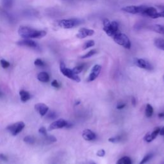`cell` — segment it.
<instances>
[{"mask_svg":"<svg viewBox=\"0 0 164 164\" xmlns=\"http://www.w3.org/2000/svg\"><path fill=\"white\" fill-rule=\"evenodd\" d=\"M18 33L23 38H41L46 35V32L44 30H38L25 26L19 27Z\"/></svg>","mask_w":164,"mask_h":164,"instance_id":"cell-1","label":"cell"},{"mask_svg":"<svg viewBox=\"0 0 164 164\" xmlns=\"http://www.w3.org/2000/svg\"><path fill=\"white\" fill-rule=\"evenodd\" d=\"M103 29L109 37H113L119 30V24L117 21H110L108 19H104L103 21Z\"/></svg>","mask_w":164,"mask_h":164,"instance_id":"cell-2","label":"cell"},{"mask_svg":"<svg viewBox=\"0 0 164 164\" xmlns=\"http://www.w3.org/2000/svg\"><path fill=\"white\" fill-rule=\"evenodd\" d=\"M83 23V21L79 19H62L57 22L59 27L64 29H71L78 26Z\"/></svg>","mask_w":164,"mask_h":164,"instance_id":"cell-3","label":"cell"},{"mask_svg":"<svg viewBox=\"0 0 164 164\" xmlns=\"http://www.w3.org/2000/svg\"><path fill=\"white\" fill-rule=\"evenodd\" d=\"M113 39L115 43H117V44L120 46L126 48V49L129 50L131 48V41H130L128 37L126 34H124V33H117L113 37Z\"/></svg>","mask_w":164,"mask_h":164,"instance_id":"cell-4","label":"cell"},{"mask_svg":"<svg viewBox=\"0 0 164 164\" xmlns=\"http://www.w3.org/2000/svg\"><path fill=\"white\" fill-rule=\"evenodd\" d=\"M60 69L61 73L63 74L65 76L67 77L68 78H70L72 80L75 81L76 82H78V83H79V82L81 81V79L78 76V75L74 74L72 69L66 67L65 64L63 62H60Z\"/></svg>","mask_w":164,"mask_h":164,"instance_id":"cell-5","label":"cell"},{"mask_svg":"<svg viewBox=\"0 0 164 164\" xmlns=\"http://www.w3.org/2000/svg\"><path fill=\"white\" fill-rule=\"evenodd\" d=\"M146 5H131L123 7L121 10L123 11L132 14H142L144 9L146 8Z\"/></svg>","mask_w":164,"mask_h":164,"instance_id":"cell-6","label":"cell"},{"mask_svg":"<svg viewBox=\"0 0 164 164\" xmlns=\"http://www.w3.org/2000/svg\"><path fill=\"white\" fill-rule=\"evenodd\" d=\"M25 123L22 121H20L16 123H14L12 125H10V126L7 127V129L12 135L16 136L22 131L23 128H25Z\"/></svg>","mask_w":164,"mask_h":164,"instance_id":"cell-7","label":"cell"},{"mask_svg":"<svg viewBox=\"0 0 164 164\" xmlns=\"http://www.w3.org/2000/svg\"><path fill=\"white\" fill-rule=\"evenodd\" d=\"M134 64L139 68L144 69L148 71H151L153 69V67L151 63L147 60L143 59H135Z\"/></svg>","mask_w":164,"mask_h":164,"instance_id":"cell-8","label":"cell"},{"mask_svg":"<svg viewBox=\"0 0 164 164\" xmlns=\"http://www.w3.org/2000/svg\"><path fill=\"white\" fill-rule=\"evenodd\" d=\"M101 66L100 65L96 64V65H94L93 69H91L90 73L89 74L88 78H87V81L88 82L94 81L99 75V74L101 73Z\"/></svg>","mask_w":164,"mask_h":164,"instance_id":"cell-9","label":"cell"},{"mask_svg":"<svg viewBox=\"0 0 164 164\" xmlns=\"http://www.w3.org/2000/svg\"><path fill=\"white\" fill-rule=\"evenodd\" d=\"M94 31L92 29H89L86 28H81L78 30L76 34V37L80 39H83L87 37L92 36L94 34Z\"/></svg>","mask_w":164,"mask_h":164,"instance_id":"cell-10","label":"cell"},{"mask_svg":"<svg viewBox=\"0 0 164 164\" xmlns=\"http://www.w3.org/2000/svg\"><path fill=\"white\" fill-rule=\"evenodd\" d=\"M67 124H68V123L67 122V120L63 119H60L59 120H56V121L50 124V126H49L48 129H49L50 131H51V130H53V129H60L62 128L67 127Z\"/></svg>","mask_w":164,"mask_h":164,"instance_id":"cell-11","label":"cell"},{"mask_svg":"<svg viewBox=\"0 0 164 164\" xmlns=\"http://www.w3.org/2000/svg\"><path fill=\"white\" fill-rule=\"evenodd\" d=\"M158 11L157 9L153 7H146V8L144 9V11L142 13L141 15L144 16H146L151 17L152 19H156V16L157 15Z\"/></svg>","mask_w":164,"mask_h":164,"instance_id":"cell-12","label":"cell"},{"mask_svg":"<svg viewBox=\"0 0 164 164\" xmlns=\"http://www.w3.org/2000/svg\"><path fill=\"white\" fill-rule=\"evenodd\" d=\"M160 128L157 127L155 128V129H154L152 132L147 133L146 135L144 136V141L147 142H151L157 137L158 135L159 134V132H160Z\"/></svg>","mask_w":164,"mask_h":164,"instance_id":"cell-13","label":"cell"},{"mask_svg":"<svg viewBox=\"0 0 164 164\" xmlns=\"http://www.w3.org/2000/svg\"><path fill=\"white\" fill-rule=\"evenodd\" d=\"M16 44L20 46H26L32 48H35L37 47V43L35 41L30 39V38H24L23 40L18 41Z\"/></svg>","mask_w":164,"mask_h":164,"instance_id":"cell-14","label":"cell"},{"mask_svg":"<svg viewBox=\"0 0 164 164\" xmlns=\"http://www.w3.org/2000/svg\"><path fill=\"white\" fill-rule=\"evenodd\" d=\"M82 137H83L85 141H93L96 138V134L89 129H86L84 130L83 132H82Z\"/></svg>","mask_w":164,"mask_h":164,"instance_id":"cell-15","label":"cell"},{"mask_svg":"<svg viewBox=\"0 0 164 164\" xmlns=\"http://www.w3.org/2000/svg\"><path fill=\"white\" fill-rule=\"evenodd\" d=\"M35 109L41 116H44L49 110V107L44 103H37L35 105Z\"/></svg>","mask_w":164,"mask_h":164,"instance_id":"cell-16","label":"cell"},{"mask_svg":"<svg viewBox=\"0 0 164 164\" xmlns=\"http://www.w3.org/2000/svg\"><path fill=\"white\" fill-rule=\"evenodd\" d=\"M19 95H20L21 100L23 103L26 102V101H28L29 99L31 98V96H30V93H28L27 91H25L24 90H22L19 92Z\"/></svg>","mask_w":164,"mask_h":164,"instance_id":"cell-17","label":"cell"},{"mask_svg":"<svg viewBox=\"0 0 164 164\" xmlns=\"http://www.w3.org/2000/svg\"><path fill=\"white\" fill-rule=\"evenodd\" d=\"M37 79L41 82H48L50 81V76L46 72H41L37 75Z\"/></svg>","mask_w":164,"mask_h":164,"instance_id":"cell-18","label":"cell"},{"mask_svg":"<svg viewBox=\"0 0 164 164\" xmlns=\"http://www.w3.org/2000/svg\"><path fill=\"white\" fill-rule=\"evenodd\" d=\"M150 30L160 34L164 35V26L160 25H155L150 26Z\"/></svg>","mask_w":164,"mask_h":164,"instance_id":"cell-19","label":"cell"},{"mask_svg":"<svg viewBox=\"0 0 164 164\" xmlns=\"http://www.w3.org/2000/svg\"><path fill=\"white\" fill-rule=\"evenodd\" d=\"M155 46L159 50L164 51V39L162 38H157L154 41Z\"/></svg>","mask_w":164,"mask_h":164,"instance_id":"cell-20","label":"cell"},{"mask_svg":"<svg viewBox=\"0 0 164 164\" xmlns=\"http://www.w3.org/2000/svg\"><path fill=\"white\" fill-rule=\"evenodd\" d=\"M116 164H132V159L129 156H123L119 159Z\"/></svg>","mask_w":164,"mask_h":164,"instance_id":"cell-21","label":"cell"},{"mask_svg":"<svg viewBox=\"0 0 164 164\" xmlns=\"http://www.w3.org/2000/svg\"><path fill=\"white\" fill-rule=\"evenodd\" d=\"M153 112H154V110L152 106L150 104H147L146 111H145L146 116L147 117H151L153 114Z\"/></svg>","mask_w":164,"mask_h":164,"instance_id":"cell-22","label":"cell"},{"mask_svg":"<svg viewBox=\"0 0 164 164\" xmlns=\"http://www.w3.org/2000/svg\"><path fill=\"white\" fill-rule=\"evenodd\" d=\"M96 53H97V50H92L89 51V52L85 54L84 55L80 56V58H81V59H89V58L94 56Z\"/></svg>","mask_w":164,"mask_h":164,"instance_id":"cell-23","label":"cell"},{"mask_svg":"<svg viewBox=\"0 0 164 164\" xmlns=\"http://www.w3.org/2000/svg\"><path fill=\"white\" fill-rule=\"evenodd\" d=\"M94 45H95V42L93 40L87 41L83 45V50H87L91 47H93Z\"/></svg>","mask_w":164,"mask_h":164,"instance_id":"cell-24","label":"cell"},{"mask_svg":"<svg viewBox=\"0 0 164 164\" xmlns=\"http://www.w3.org/2000/svg\"><path fill=\"white\" fill-rule=\"evenodd\" d=\"M121 141H122V136H120V135L113 137H111V138H108V141L110 142H112L114 144L119 143Z\"/></svg>","mask_w":164,"mask_h":164,"instance_id":"cell-25","label":"cell"},{"mask_svg":"<svg viewBox=\"0 0 164 164\" xmlns=\"http://www.w3.org/2000/svg\"><path fill=\"white\" fill-rule=\"evenodd\" d=\"M153 157V154L152 153H149L147 155H146L143 158L142 160L140 162L139 164H145L147 162H149V160H151Z\"/></svg>","mask_w":164,"mask_h":164,"instance_id":"cell-26","label":"cell"},{"mask_svg":"<svg viewBox=\"0 0 164 164\" xmlns=\"http://www.w3.org/2000/svg\"><path fill=\"white\" fill-rule=\"evenodd\" d=\"M84 65H78V66H76L74 67V68L72 69L73 71V73L76 74H78L80 73H81V71L84 70Z\"/></svg>","mask_w":164,"mask_h":164,"instance_id":"cell-27","label":"cell"},{"mask_svg":"<svg viewBox=\"0 0 164 164\" xmlns=\"http://www.w3.org/2000/svg\"><path fill=\"white\" fill-rule=\"evenodd\" d=\"M24 142L28 144H33L35 142V140L34 137L32 136H26L24 138Z\"/></svg>","mask_w":164,"mask_h":164,"instance_id":"cell-28","label":"cell"},{"mask_svg":"<svg viewBox=\"0 0 164 164\" xmlns=\"http://www.w3.org/2000/svg\"><path fill=\"white\" fill-rule=\"evenodd\" d=\"M34 64L36 65V66H38V67H43L45 65V63L42 60L40 59H37L35 60L34 62Z\"/></svg>","mask_w":164,"mask_h":164,"instance_id":"cell-29","label":"cell"},{"mask_svg":"<svg viewBox=\"0 0 164 164\" xmlns=\"http://www.w3.org/2000/svg\"><path fill=\"white\" fill-rule=\"evenodd\" d=\"M0 63H1L2 67L4 69H7V68H8V67H10V65H11V64H10V63L8 61L4 60V59L1 60V61H0Z\"/></svg>","mask_w":164,"mask_h":164,"instance_id":"cell-30","label":"cell"},{"mask_svg":"<svg viewBox=\"0 0 164 164\" xmlns=\"http://www.w3.org/2000/svg\"><path fill=\"white\" fill-rule=\"evenodd\" d=\"M105 154H106L105 151L104 150V149H101L97 151V153H96V155L99 157H103V156H105Z\"/></svg>","mask_w":164,"mask_h":164,"instance_id":"cell-31","label":"cell"},{"mask_svg":"<svg viewBox=\"0 0 164 164\" xmlns=\"http://www.w3.org/2000/svg\"><path fill=\"white\" fill-rule=\"evenodd\" d=\"M46 141L50 142H55L56 141V138L52 135H50V136L47 135L46 136Z\"/></svg>","mask_w":164,"mask_h":164,"instance_id":"cell-32","label":"cell"},{"mask_svg":"<svg viewBox=\"0 0 164 164\" xmlns=\"http://www.w3.org/2000/svg\"><path fill=\"white\" fill-rule=\"evenodd\" d=\"M38 132H39L41 135H44V137L47 136V131H46V129L44 128V127H41L39 130H38Z\"/></svg>","mask_w":164,"mask_h":164,"instance_id":"cell-33","label":"cell"},{"mask_svg":"<svg viewBox=\"0 0 164 164\" xmlns=\"http://www.w3.org/2000/svg\"><path fill=\"white\" fill-rule=\"evenodd\" d=\"M51 85L53 87L56 88V89H59L60 87V84L56 80H53L51 82Z\"/></svg>","mask_w":164,"mask_h":164,"instance_id":"cell-34","label":"cell"},{"mask_svg":"<svg viewBox=\"0 0 164 164\" xmlns=\"http://www.w3.org/2000/svg\"><path fill=\"white\" fill-rule=\"evenodd\" d=\"M160 17H164V9H163L162 11L158 12L157 15L156 16V19L160 18Z\"/></svg>","mask_w":164,"mask_h":164,"instance_id":"cell-35","label":"cell"},{"mask_svg":"<svg viewBox=\"0 0 164 164\" xmlns=\"http://www.w3.org/2000/svg\"><path fill=\"white\" fill-rule=\"evenodd\" d=\"M56 117V114L54 112H50L47 114V118L50 119H54Z\"/></svg>","mask_w":164,"mask_h":164,"instance_id":"cell-36","label":"cell"},{"mask_svg":"<svg viewBox=\"0 0 164 164\" xmlns=\"http://www.w3.org/2000/svg\"><path fill=\"white\" fill-rule=\"evenodd\" d=\"M126 103H120V104H119L117 106V109L118 110H121L123 108H124L125 107H126Z\"/></svg>","mask_w":164,"mask_h":164,"instance_id":"cell-37","label":"cell"},{"mask_svg":"<svg viewBox=\"0 0 164 164\" xmlns=\"http://www.w3.org/2000/svg\"><path fill=\"white\" fill-rule=\"evenodd\" d=\"M0 160L3 161H7V158L5 155H4L3 154H0Z\"/></svg>","mask_w":164,"mask_h":164,"instance_id":"cell-38","label":"cell"},{"mask_svg":"<svg viewBox=\"0 0 164 164\" xmlns=\"http://www.w3.org/2000/svg\"><path fill=\"white\" fill-rule=\"evenodd\" d=\"M132 104L133 105V107H135L136 106V99L134 97H132Z\"/></svg>","mask_w":164,"mask_h":164,"instance_id":"cell-39","label":"cell"},{"mask_svg":"<svg viewBox=\"0 0 164 164\" xmlns=\"http://www.w3.org/2000/svg\"><path fill=\"white\" fill-rule=\"evenodd\" d=\"M159 134H160L161 136H163L164 137V126L163 128H160V132H159Z\"/></svg>","mask_w":164,"mask_h":164,"instance_id":"cell-40","label":"cell"},{"mask_svg":"<svg viewBox=\"0 0 164 164\" xmlns=\"http://www.w3.org/2000/svg\"><path fill=\"white\" fill-rule=\"evenodd\" d=\"M158 117L161 118V119H164V112L158 114Z\"/></svg>","mask_w":164,"mask_h":164,"instance_id":"cell-41","label":"cell"},{"mask_svg":"<svg viewBox=\"0 0 164 164\" xmlns=\"http://www.w3.org/2000/svg\"><path fill=\"white\" fill-rule=\"evenodd\" d=\"M79 104H80V101H76V103H75V105H78Z\"/></svg>","mask_w":164,"mask_h":164,"instance_id":"cell-42","label":"cell"},{"mask_svg":"<svg viewBox=\"0 0 164 164\" xmlns=\"http://www.w3.org/2000/svg\"><path fill=\"white\" fill-rule=\"evenodd\" d=\"M3 93H2V92L1 91H0V98H2V96H3Z\"/></svg>","mask_w":164,"mask_h":164,"instance_id":"cell-43","label":"cell"},{"mask_svg":"<svg viewBox=\"0 0 164 164\" xmlns=\"http://www.w3.org/2000/svg\"><path fill=\"white\" fill-rule=\"evenodd\" d=\"M89 164H96V163L95 162H90Z\"/></svg>","mask_w":164,"mask_h":164,"instance_id":"cell-44","label":"cell"},{"mask_svg":"<svg viewBox=\"0 0 164 164\" xmlns=\"http://www.w3.org/2000/svg\"><path fill=\"white\" fill-rule=\"evenodd\" d=\"M64 1H71V0H64Z\"/></svg>","mask_w":164,"mask_h":164,"instance_id":"cell-45","label":"cell"},{"mask_svg":"<svg viewBox=\"0 0 164 164\" xmlns=\"http://www.w3.org/2000/svg\"><path fill=\"white\" fill-rule=\"evenodd\" d=\"M163 80H164V76H163Z\"/></svg>","mask_w":164,"mask_h":164,"instance_id":"cell-46","label":"cell"}]
</instances>
